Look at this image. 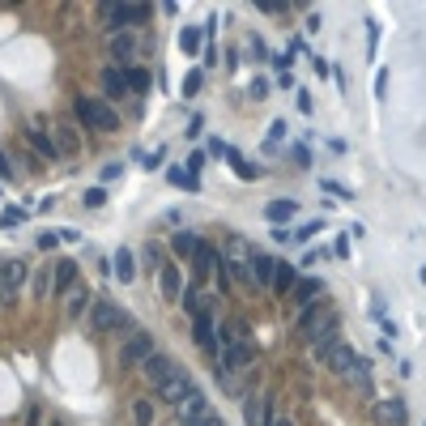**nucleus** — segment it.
Here are the masks:
<instances>
[{"label":"nucleus","instance_id":"nucleus-25","mask_svg":"<svg viewBox=\"0 0 426 426\" xmlns=\"http://www.w3.org/2000/svg\"><path fill=\"white\" fill-rule=\"evenodd\" d=\"M201 38H205V30H196V26H183L179 30V47L192 55V51H201Z\"/></svg>","mask_w":426,"mask_h":426},{"label":"nucleus","instance_id":"nucleus-7","mask_svg":"<svg viewBox=\"0 0 426 426\" xmlns=\"http://www.w3.org/2000/svg\"><path fill=\"white\" fill-rule=\"evenodd\" d=\"M307 337H311V346H316L320 354H324L329 346H337V316H329V320H324V311H320V316L307 324Z\"/></svg>","mask_w":426,"mask_h":426},{"label":"nucleus","instance_id":"nucleus-36","mask_svg":"<svg viewBox=\"0 0 426 426\" xmlns=\"http://www.w3.org/2000/svg\"><path fill=\"white\" fill-rule=\"evenodd\" d=\"M324 192H333V196H341V201H350V188H341V183H333V179H324Z\"/></svg>","mask_w":426,"mask_h":426},{"label":"nucleus","instance_id":"nucleus-2","mask_svg":"<svg viewBox=\"0 0 426 426\" xmlns=\"http://www.w3.org/2000/svg\"><path fill=\"white\" fill-rule=\"evenodd\" d=\"M73 115H77L85 128H98V132H115V128H119V115H115L102 98H77V102H73Z\"/></svg>","mask_w":426,"mask_h":426},{"label":"nucleus","instance_id":"nucleus-40","mask_svg":"<svg viewBox=\"0 0 426 426\" xmlns=\"http://www.w3.org/2000/svg\"><path fill=\"white\" fill-rule=\"evenodd\" d=\"M9 175H13V171H9V158L0 154V179H9Z\"/></svg>","mask_w":426,"mask_h":426},{"label":"nucleus","instance_id":"nucleus-33","mask_svg":"<svg viewBox=\"0 0 426 426\" xmlns=\"http://www.w3.org/2000/svg\"><path fill=\"white\" fill-rule=\"evenodd\" d=\"M128 90H149V77L141 68H128Z\"/></svg>","mask_w":426,"mask_h":426},{"label":"nucleus","instance_id":"nucleus-23","mask_svg":"<svg viewBox=\"0 0 426 426\" xmlns=\"http://www.w3.org/2000/svg\"><path fill=\"white\" fill-rule=\"evenodd\" d=\"M171 247H175V256H196V247H201V239H196L192 230H179V235L171 239Z\"/></svg>","mask_w":426,"mask_h":426},{"label":"nucleus","instance_id":"nucleus-35","mask_svg":"<svg viewBox=\"0 0 426 426\" xmlns=\"http://www.w3.org/2000/svg\"><path fill=\"white\" fill-rule=\"evenodd\" d=\"M201 166H205V154H192V158H188V175L196 179V175H201Z\"/></svg>","mask_w":426,"mask_h":426},{"label":"nucleus","instance_id":"nucleus-27","mask_svg":"<svg viewBox=\"0 0 426 426\" xmlns=\"http://www.w3.org/2000/svg\"><path fill=\"white\" fill-rule=\"evenodd\" d=\"M154 414H158V410H154V401H145V397H141V401H132V422H137V426H149V422H154Z\"/></svg>","mask_w":426,"mask_h":426},{"label":"nucleus","instance_id":"nucleus-42","mask_svg":"<svg viewBox=\"0 0 426 426\" xmlns=\"http://www.w3.org/2000/svg\"><path fill=\"white\" fill-rule=\"evenodd\" d=\"M277 426H294V422H290V418H282V422H277Z\"/></svg>","mask_w":426,"mask_h":426},{"label":"nucleus","instance_id":"nucleus-13","mask_svg":"<svg viewBox=\"0 0 426 426\" xmlns=\"http://www.w3.org/2000/svg\"><path fill=\"white\" fill-rule=\"evenodd\" d=\"M247 265H252V277H256V286H273V277H277V260H273V256H265V252H252V256H247Z\"/></svg>","mask_w":426,"mask_h":426},{"label":"nucleus","instance_id":"nucleus-8","mask_svg":"<svg viewBox=\"0 0 426 426\" xmlns=\"http://www.w3.org/2000/svg\"><path fill=\"white\" fill-rule=\"evenodd\" d=\"M175 414H179V418H183V422H188V426H196V422H201V418H209L213 410H209V401H205V393H201V388H192V393H188V397H183V401L175 405Z\"/></svg>","mask_w":426,"mask_h":426},{"label":"nucleus","instance_id":"nucleus-37","mask_svg":"<svg viewBox=\"0 0 426 426\" xmlns=\"http://www.w3.org/2000/svg\"><path fill=\"white\" fill-rule=\"evenodd\" d=\"M55 243H60L55 230H51V235H38V247H43V252H55Z\"/></svg>","mask_w":426,"mask_h":426},{"label":"nucleus","instance_id":"nucleus-5","mask_svg":"<svg viewBox=\"0 0 426 426\" xmlns=\"http://www.w3.org/2000/svg\"><path fill=\"white\" fill-rule=\"evenodd\" d=\"M119 324H124V311L111 299H94V307H90V333H111Z\"/></svg>","mask_w":426,"mask_h":426},{"label":"nucleus","instance_id":"nucleus-21","mask_svg":"<svg viewBox=\"0 0 426 426\" xmlns=\"http://www.w3.org/2000/svg\"><path fill=\"white\" fill-rule=\"evenodd\" d=\"M73 282H77V260H55V294L73 290Z\"/></svg>","mask_w":426,"mask_h":426},{"label":"nucleus","instance_id":"nucleus-19","mask_svg":"<svg viewBox=\"0 0 426 426\" xmlns=\"http://www.w3.org/2000/svg\"><path fill=\"white\" fill-rule=\"evenodd\" d=\"M192 337H196L201 350L213 354V316H209V311H196V320H192Z\"/></svg>","mask_w":426,"mask_h":426},{"label":"nucleus","instance_id":"nucleus-28","mask_svg":"<svg viewBox=\"0 0 426 426\" xmlns=\"http://www.w3.org/2000/svg\"><path fill=\"white\" fill-rule=\"evenodd\" d=\"M290 286H294V269H290V265H282V260H277V277H273V290H277V294H286V290H290Z\"/></svg>","mask_w":426,"mask_h":426},{"label":"nucleus","instance_id":"nucleus-31","mask_svg":"<svg viewBox=\"0 0 426 426\" xmlns=\"http://www.w3.org/2000/svg\"><path fill=\"white\" fill-rule=\"evenodd\" d=\"M141 260H145V269H162V265H158V260H162V247H158V243H145Z\"/></svg>","mask_w":426,"mask_h":426},{"label":"nucleus","instance_id":"nucleus-41","mask_svg":"<svg viewBox=\"0 0 426 426\" xmlns=\"http://www.w3.org/2000/svg\"><path fill=\"white\" fill-rule=\"evenodd\" d=\"M47 426H64V422H60V418H51V422H47Z\"/></svg>","mask_w":426,"mask_h":426},{"label":"nucleus","instance_id":"nucleus-17","mask_svg":"<svg viewBox=\"0 0 426 426\" xmlns=\"http://www.w3.org/2000/svg\"><path fill=\"white\" fill-rule=\"evenodd\" d=\"M51 137H55V145H60V154H81V137H77V128L73 124H55L51 128Z\"/></svg>","mask_w":426,"mask_h":426},{"label":"nucleus","instance_id":"nucleus-20","mask_svg":"<svg viewBox=\"0 0 426 426\" xmlns=\"http://www.w3.org/2000/svg\"><path fill=\"white\" fill-rule=\"evenodd\" d=\"M102 94L107 98H124L128 94V73L124 68H107L102 73Z\"/></svg>","mask_w":426,"mask_h":426},{"label":"nucleus","instance_id":"nucleus-4","mask_svg":"<svg viewBox=\"0 0 426 426\" xmlns=\"http://www.w3.org/2000/svg\"><path fill=\"white\" fill-rule=\"evenodd\" d=\"M21 282H26V265L21 260H0V307L17 303Z\"/></svg>","mask_w":426,"mask_h":426},{"label":"nucleus","instance_id":"nucleus-30","mask_svg":"<svg viewBox=\"0 0 426 426\" xmlns=\"http://www.w3.org/2000/svg\"><path fill=\"white\" fill-rule=\"evenodd\" d=\"M21 218H26V209H17V205H4V209H0V226H4V230H13Z\"/></svg>","mask_w":426,"mask_h":426},{"label":"nucleus","instance_id":"nucleus-22","mask_svg":"<svg viewBox=\"0 0 426 426\" xmlns=\"http://www.w3.org/2000/svg\"><path fill=\"white\" fill-rule=\"evenodd\" d=\"M294 213H299V205H294V201H273V205L265 209V218H269L273 226H282V222H290Z\"/></svg>","mask_w":426,"mask_h":426},{"label":"nucleus","instance_id":"nucleus-12","mask_svg":"<svg viewBox=\"0 0 426 426\" xmlns=\"http://www.w3.org/2000/svg\"><path fill=\"white\" fill-rule=\"evenodd\" d=\"M149 17V9L145 4H111L107 9V21L119 30V26H137V21H145Z\"/></svg>","mask_w":426,"mask_h":426},{"label":"nucleus","instance_id":"nucleus-39","mask_svg":"<svg viewBox=\"0 0 426 426\" xmlns=\"http://www.w3.org/2000/svg\"><path fill=\"white\" fill-rule=\"evenodd\" d=\"M196 426H226V422H222L218 414H209V418H201V422H196Z\"/></svg>","mask_w":426,"mask_h":426},{"label":"nucleus","instance_id":"nucleus-34","mask_svg":"<svg viewBox=\"0 0 426 426\" xmlns=\"http://www.w3.org/2000/svg\"><path fill=\"white\" fill-rule=\"evenodd\" d=\"M81 201H85L90 209H102V205H107V192H102V188H90V192H85Z\"/></svg>","mask_w":426,"mask_h":426},{"label":"nucleus","instance_id":"nucleus-26","mask_svg":"<svg viewBox=\"0 0 426 426\" xmlns=\"http://www.w3.org/2000/svg\"><path fill=\"white\" fill-rule=\"evenodd\" d=\"M192 260H196V273H201V277H205V273H209V269H213V265H218V252H213V247H209V243H201V247H196V256H192Z\"/></svg>","mask_w":426,"mask_h":426},{"label":"nucleus","instance_id":"nucleus-11","mask_svg":"<svg viewBox=\"0 0 426 426\" xmlns=\"http://www.w3.org/2000/svg\"><path fill=\"white\" fill-rule=\"evenodd\" d=\"M247 363H252V350H247V341H226V346H222V358H218V367H226V371L235 376V371H243Z\"/></svg>","mask_w":426,"mask_h":426},{"label":"nucleus","instance_id":"nucleus-16","mask_svg":"<svg viewBox=\"0 0 426 426\" xmlns=\"http://www.w3.org/2000/svg\"><path fill=\"white\" fill-rule=\"evenodd\" d=\"M376 422L380 426H405V405L393 397V401H376Z\"/></svg>","mask_w":426,"mask_h":426},{"label":"nucleus","instance_id":"nucleus-3","mask_svg":"<svg viewBox=\"0 0 426 426\" xmlns=\"http://www.w3.org/2000/svg\"><path fill=\"white\" fill-rule=\"evenodd\" d=\"M324 367L333 371V376H341V380H363V358L350 350V346H329L324 350Z\"/></svg>","mask_w":426,"mask_h":426},{"label":"nucleus","instance_id":"nucleus-24","mask_svg":"<svg viewBox=\"0 0 426 426\" xmlns=\"http://www.w3.org/2000/svg\"><path fill=\"white\" fill-rule=\"evenodd\" d=\"M115 277H119L124 286L137 277V265H132V252H128V247H119V256H115Z\"/></svg>","mask_w":426,"mask_h":426},{"label":"nucleus","instance_id":"nucleus-32","mask_svg":"<svg viewBox=\"0 0 426 426\" xmlns=\"http://www.w3.org/2000/svg\"><path fill=\"white\" fill-rule=\"evenodd\" d=\"M85 303H90V294H85V290H73V299H68V316L77 320V316L85 311Z\"/></svg>","mask_w":426,"mask_h":426},{"label":"nucleus","instance_id":"nucleus-38","mask_svg":"<svg viewBox=\"0 0 426 426\" xmlns=\"http://www.w3.org/2000/svg\"><path fill=\"white\" fill-rule=\"evenodd\" d=\"M192 90H201V73H188V77H183V94H192Z\"/></svg>","mask_w":426,"mask_h":426},{"label":"nucleus","instance_id":"nucleus-1","mask_svg":"<svg viewBox=\"0 0 426 426\" xmlns=\"http://www.w3.org/2000/svg\"><path fill=\"white\" fill-rule=\"evenodd\" d=\"M145 376L154 380V393H158V401H171V405H179V401L192 393V384H188L183 367H179V363H171V358H162V354H154V358L145 363Z\"/></svg>","mask_w":426,"mask_h":426},{"label":"nucleus","instance_id":"nucleus-18","mask_svg":"<svg viewBox=\"0 0 426 426\" xmlns=\"http://www.w3.org/2000/svg\"><path fill=\"white\" fill-rule=\"evenodd\" d=\"M320 294H324V282H320V277H303V282L294 286V303H299V307L320 303Z\"/></svg>","mask_w":426,"mask_h":426},{"label":"nucleus","instance_id":"nucleus-9","mask_svg":"<svg viewBox=\"0 0 426 426\" xmlns=\"http://www.w3.org/2000/svg\"><path fill=\"white\" fill-rule=\"evenodd\" d=\"M269 405H273L269 397H247V401H243V422L247 426H277Z\"/></svg>","mask_w":426,"mask_h":426},{"label":"nucleus","instance_id":"nucleus-6","mask_svg":"<svg viewBox=\"0 0 426 426\" xmlns=\"http://www.w3.org/2000/svg\"><path fill=\"white\" fill-rule=\"evenodd\" d=\"M149 358H154V337L149 333H132L128 346H124V354H119V363L124 367H145Z\"/></svg>","mask_w":426,"mask_h":426},{"label":"nucleus","instance_id":"nucleus-10","mask_svg":"<svg viewBox=\"0 0 426 426\" xmlns=\"http://www.w3.org/2000/svg\"><path fill=\"white\" fill-rule=\"evenodd\" d=\"M26 137H30V145H34V154H38V158H47V162H55V158H60V145H55V137H51L43 124H30V128H26Z\"/></svg>","mask_w":426,"mask_h":426},{"label":"nucleus","instance_id":"nucleus-29","mask_svg":"<svg viewBox=\"0 0 426 426\" xmlns=\"http://www.w3.org/2000/svg\"><path fill=\"white\" fill-rule=\"evenodd\" d=\"M226 269H230L243 286H256V277H252V265H247V260H226Z\"/></svg>","mask_w":426,"mask_h":426},{"label":"nucleus","instance_id":"nucleus-15","mask_svg":"<svg viewBox=\"0 0 426 426\" xmlns=\"http://www.w3.org/2000/svg\"><path fill=\"white\" fill-rule=\"evenodd\" d=\"M158 286H162V299H179V294H183V273H179V265H162V269H158Z\"/></svg>","mask_w":426,"mask_h":426},{"label":"nucleus","instance_id":"nucleus-14","mask_svg":"<svg viewBox=\"0 0 426 426\" xmlns=\"http://www.w3.org/2000/svg\"><path fill=\"white\" fill-rule=\"evenodd\" d=\"M107 55L115 60V68H119V64H128V60L137 55V38H132V34H111V43H107Z\"/></svg>","mask_w":426,"mask_h":426}]
</instances>
